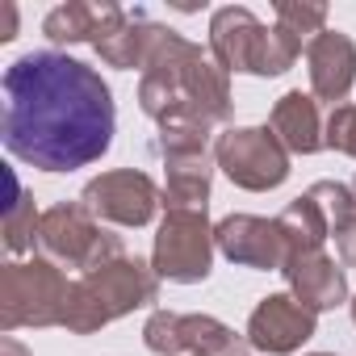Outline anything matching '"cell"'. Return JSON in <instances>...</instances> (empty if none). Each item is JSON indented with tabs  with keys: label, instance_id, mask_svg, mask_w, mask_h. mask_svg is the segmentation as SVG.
<instances>
[{
	"label": "cell",
	"instance_id": "cell-1",
	"mask_svg": "<svg viewBox=\"0 0 356 356\" xmlns=\"http://www.w3.org/2000/svg\"><path fill=\"white\" fill-rule=\"evenodd\" d=\"M5 134L9 155L42 172H76L113 147V92L97 67L63 51H30L5 67Z\"/></svg>",
	"mask_w": 356,
	"mask_h": 356
},
{
	"label": "cell",
	"instance_id": "cell-2",
	"mask_svg": "<svg viewBox=\"0 0 356 356\" xmlns=\"http://www.w3.org/2000/svg\"><path fill=\"white\" fill-rule=\"evenodd\" d=\"M155 298H159V273L138 256H122V260H109L72 281L63 327L72 335H92V331L151 306Z\"/></svg>",
	"mask_w": 356,
	"mask_h": 356
},
{
	"label": "cell",
	"instance_id": "cell-3",
	"mask_svg": "<svg viewBox=\"0 0 356 356\" xmlns=\"http://www.w3.org/2000/svg\"><path fill=\"white\" fill-rule=\"evenodd\" d=\"M163 76L181 101L189 109H197L206 122H231L235 113V101H231V84H227V72L214 63V55H206L197 42L181 38L168 26H151V47H147V63H143V76Z\"/></svg>",
	"mask_w": 356,
	"mask_h": 356
},
{
	"label": "cell",
	"instance_id": "cell-4",
	"mask_svg": "<svg viewBox=\"0 0 356 356\" xmlns=\"http://www.w3.org/2000/svg\"><path fill=\"white\" fill-rule=\"evenodd\" d=\"M302 38H293L281 26H264L252 9L243 5H227L214 9L210 17V55L214 63L231 76V72H248V76H285L298 55H302Z\"/></svg>",
	"mask_w": 356,
	"mask_h": 356
},
{
	"label": "cell",
	"instance_id": "cell-5",
	"mask_svg": "<svg viewBox=\"0 0 356 356\" xmlns=\"http://www.w3.org/2000/svg\"><path fill=\"white\" fill-rule=\"evenodd\" d=\"M72 281L47 256L13 260L0 268V331L13 335L17 327H63Z\"/></svg>",
	"mask_w": 356,
	"mask_h": 356
},
{
	"label": "cell",
	"instance_id": "cell-6",
	"mask_svg": "<svg viewBox=\"0 0 356 356\" xmlns=\"http://www.w3.org/2000/svg\"><path fill=\"white\" fill-rule=\"evenodd\" d=\"M38 248L47 260H55L59 268H80L92 273L109 260H122L126 248L113 231H105L84 202H59L51 210H42V227H38Z\"/></svg>",
	"mask_w": 356,
	"mask_h": 356
},
{
	"label": "cell",
	"instance_id": "cell-7",
	"mask_svg": "<svg viewBox=\"0 0 356 356\" xmlns=\"http://www.w3.org/2000/svg\"><path fill=\"white\" fill-rule=\"evenodd\" d=\"M214 252H218V243H214V227H210L206 210H168L155 231L151 268L159 273V281L197 285L210 277Z\"/></svg>",
	"mask_w": 356,
	"mask_h": 356
},
{
	"label": "cell",
	"instance_id": "cell-8",
	"mask_svg": "<svg viewBox=\"0 0 356 356\" xmlns=\"http://www.w3.org/2000/svg\"><path fill=\"white\" fill-rule=\"evenodd\" d=\"M214 168L248 193H268L289 181V151L268 126H231L214 138Z\"/></svg>",
	"mask_w": 356,
	"mask_h": 356
},
{
	"label": "cell",
	"instance_id": "cell-9",
	"mask_svg": "<svg viewBox=\"0 0 356 356\" xmlns=\"http://www.w3.org/2000/svg\"><path fill=\"white\" fill-rule=\"evenodd\" d=\"M143 343L155 356H248L252 348L214 314H176V310H151V318L143 323Z\"/></svg>",
	"mask_w": 356,
	"mask_h": 356
},
{
	"label": "cell",
	"instance_id": "cell-10",
	"mask_svg": "<svg viewBox=\"0 0 356 356\" xmlns=\"http://www.w3.org/2000/svg\"><path fill=\"white\" fill-rule=\"evenodd\" d=\"M84 210L97 222H113V227H147L159 206H163V189H155V181L147 172L134 168H118V172H101L84 185L80 193Z\"/></svg>",
	"mask_w": 356,
	"mask_h": 356
},
{
	"label": "cell",
	"instance_id": "cell-11",
	"mask_svg": "<svg viewBox=\"0 0 356 356\" xmlns=\"http://www.w3.org/2000/svg\"><path fill=\"white\" fill-rule=\"evenodd\" d=\"M214 243L231 264L256 268V273H281L285 260H289V243H285L277 218L231 214V218H222L214 227Z\"/></svg>",
	"mask_w": 356,
	"mask_h": 356
},
{
	"label": "cell",
	"instance_id": "cell-12",
	"mask_svg": "<svg viewBox=\"0 0 356 356\" xmlns=\"http://www.w3.org/2000/svg\"><path fill=\"white\" fill-rule=\"evenodd\" d=\"M314 327H318V314L302 306L293 293H268L248 318V343L268 356H289L306 339H314Z\"/></svg>",
	"mask_w": 356,
	"mask_h": 356
},
{
	"label": "cell",
	"instance_id": "cell-13",
	"mask_svg": "<svg viewBox=\"0 0 356 356\" xmlns=\"http://www.w3.org/2000/svg\"><path fill=\"white\" fill-rule=\"evenodd\" d=\"M281 277L289 281V293L310 306L314 314L335 310L348 302V273L327 256V252H306V256H289Z\"/></svg>",
	"mask_w": 356,
	"mask_h": 356
},
{
	"label": "cell",
	"instance_id": "cell-14",
	"mask_svg": "<svg viewBox=\"0 0 356 356\" xmlns=\"http://www.w3.org/2000/svg\"><path fill=\"white\" fill-rule=\"evenodd\" d=\"M306 72L318 101H343L356 84V42L339 30H323L306 47Z\"/></svg>",
	"mask_w": 356,
	"mask_h": 356
},
{
	"label": "cell",
	"instance_id": "cell-15",
	"mask_svg": "<svg viewBox=\"0 0 356 356\" xmlns=\"http://www.w3.org/2000/svg\"><path fill=\"white\" fill-rule=\"evenodd\" d=\"M126 17L122 5H109V0H67V5L51 9L42 22V34L59 47H76V42H101L118 22Z\"/></svg>",
	"mask_w": 356,
	"mask_h": 356
},
{
	"label": "cell",
	"instance_id": "cell-16",
	"mask_svg": "<svg viewBox=\"0 0 356 356\" xmlns=\"http://www.w3.org/2000/svg\"><path fill=\"white\" fill-rule=\"evenodd\" d=\"M268 130L281 138V147L289 155H314L323 143V118H318V101L302 88L285 92L277 105H273V118H268Z\"/></svg>",
	"mask_w": 356,
	"mask_h": 356
},
{
	"label": "cell",
	"instance_id": "cell-17",
	"mask_svg": "<svg viewBox=\"0 0 356 356\" xmlns=\"http://www.w3.org/2000/svg\"><path fill=\"white\" fill-rule=\"evenodd\" d=\"M163 210H206L210 185H214V168L210 155L197 159H163Z\"/></svg>",
	"mask_w": 356,
	"mask_h": 356
},
{
	"label": "cell",
	"instance_id": "cell-18",
	"mask_svg": "<svg viewBox=\"0 0 356 356\" xmlns=\"http://www.w3.org/2000/svg\"><path fill=\"white\" fill-rule=\"evenodd\" d=\"M277 227H281V235H285V243H289V256L323 252V243L331 239V218L323 214V206H318L310 193L293 197V202L277 214Z\"/></svg>",
	"mask_w": 356,
	"mask_h": 356
},
{
	"label": "cell",
	"instance_id": "cell-19",
	"mask_svg": "<svg viewBox=\"0 0 356 356\" xmlns=\"http://www.w3.org/2000/svg\"><path fill=\"white\" fill-rule=\"evenodd\" d=\"M151 26L155 22H147L143 13H126L92 51L101 55V63H109V67H122V72H130V67H138L143 72V63H147V47H151Z\"/></svg>",
	"mask_w": 356,
	"mask_h": 356
},
{
	"label": "cell",
	"instance_id": "cell-20",
	"mask_svg": "<svg viewBox=\"0 0 356 356\" xmlns=\"http://www.w3.org/2000/svg\"><path fill=\"white\" fill-rule=\"evenodd\" d=\"M155 151L163 159H197V155H210V122L206 118H172L159 126V138H155Z\"/></svg>",
	"mask_w": 356,
	"mask_h": 356
},
{
	"label": "cell",
	"instance_id": "cell-21",
	"mask_svg": "<svg viewBox=\"0 0 356 356\" xmlns=\"http://www.w3.org/2000/svg\"><path fill=\"white\" fill-rule=\"evenodd\" d=\"M38 227H42V214H38L34 197L13 181V202L5 206V248H9L13 256L34 252V243H38Z\"/></svg>",
	"mask_w": 356,
	"mask_h": 356
},
{
	"label": "cell",
	"instance_id": "cell-22",
	"mask_svg": "<svg viewBox=\"0 0 356 356\" xmlns=\"http://www.w3.org/2000/svg\"><path fill=\"white\" fill-rule=\"evenodd\" d=\"M273 13H277V26L302 38L306 47L327 30V5H318V0H277Z\"/></svg>",
	"mask_w": 356,
	"mask_h": 356
},
{
	"label": "cell",
	"instance_id": "cell-23",
	"mask_svg": "<svg viewBox=\"0 0 356 356\" xmlns=\"http://www.w3.org/2000/svg\"><path fill=\"white\" fill-rule=\"evenodd\" d=\"M318 206H323V214L331 218V231L348 218V214H356V202H352V189L348 185H339V181H314L310 189H306Z\"/></svg>",
	"mask_w": 356,
	"mask_h": 356
},
{
	"label": "cell",
	"instance_id": "cell-24",
	"mask_svg": "<svg viewBox=\"0 0 356 356\" xmlns=\"http://www.w3.org/2000/svg\"><path fill=\"white\" fill-rule=\"evenodd\" d=\"M323 143H327L331 151L356 159V105H335V109H331L327 130H323Z\"/></svg>",
	"mask_w": 356,
	"mask_h": 356
},
{
	"label": "cell",
	"instance_id": "cell-25",
	"mask_svg": "<svg viewBox=\"0 0 356 356\" xmlns=\"http://www.w3.org/2000/svg\"><path fill=\"white\" fill-rule=\"evenodd\" d=\"M335 252H339V264L343 268H356V214H348L335 231Z\"/></svg>",
	"mask_w": 356,
	"mask_h": 356
},
{
	"label": "cell",
	"instance_id": "cell-26",
	"mask_svg": "<svg viewBox=\"0 0 356 356\" xmlns=\"http://www.w3.org/2000/svg\"><path fill=\"white\" fill-rule=\"evenodd\" d=\"M17 38V5H5V30H0V42Z\"/></svg>",
	"mask_w": 356,
	"mask_h": 356
},
{
	"label": "cell",
	"instance_id": "cell-27",
	"mask_svg": "<svg viewBox=\"0 0 356 356\" xmlns=\"http://www.w3.org/2000/svg\"><path fill=\"white\" fill-rule=\"evenodd\" d=\"M0 356H30V348L13 335H0Z\"/></svg>",
	"mask_w": 356,
	"mask_h": 356
},
{
	"label": "cell",
	"instance_id": "cell-28",
	"mask_svg": "<svg viewBox=\"0 0 356 356\" xmlns=\"http://www.w3.org/2000/svg\"><path fill=\"white\" fill-rule=\"evenodd\" d=\"M348 189H352V202H356V176H352V185H348Z\"/></svg>",
	"mask_w": 356,
	"mask_h": 356
},
{
	"label": "cell",
	"instance_id": "cell-29",
	"mask_svg": "<svg viewBox=\"0 0 356 356\" xmlns=\"http://www.w3.org/2000/svg\"><path fill=\"white\" fill-rule=\"evenodd\" d=\"M306 356H335V352H306Z\"/></svg>",
	"mask_w": 356,
	"mask_h": 356
},
{
	"label": "cell",
	"instance_id": "cell-30",
	"mask_svg": "<svg viewBox=\"0 0 356 356\" xmlns=\"http://www.w3.org/2000/svg\"><path fill=\"white\" fill-rule=\"evenodd\" d=\"M348 306H352V323H356V298H352V302H348Z\"/></svg>",
	"mask_w": 356,
	"mask_h": 356
}]
</instances>
